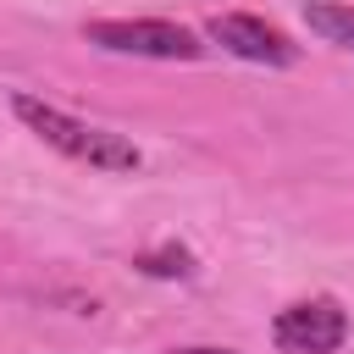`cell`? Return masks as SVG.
Listing matches in <instances>:
<instances>
[{"instance_id":"1","label":"cell","mask_w":354,"mask_h":354,"mask_svg":"<svg viewBox=\"0 0 354 354\" xmlns=\"http://www.w3.org/2000/svg\"><path fill=\"white\" fill-rule=\"evenodd\" d=\"M11 111H17V122L33 138H44L50 149H61V155H72V160H83L94 171H138L144 166V155H138L133 138H122L111 127H94L83 116H66L61 105H50L39 94H11Z\"/></svg>"},{"instance_id":"6","label":"cell","mask_w":354,"mask_h":354,"mask_svg":"<svg viewBox=\"0 0 354 354\" xmlns=\"http://www.w3.org/2000/svg\"><path fill=\"white\" fill-rule=\"evenodd\" d=\"M133 266H138V271H149V277H194V271H199V266H194V254H188L183 243H160V249L138 254Z\"/></svg>"},{"instance_id":"4","label":"cell","mask_w":354,"mask_h":354,"mask_svg":"<svg viewBox=\"0 0 354 354\" xmlns=\"http://www.w3.org/2000/svg\"><path fill=\"white\" fill-rule=\"evenodd\" d=\"M205 33H210L221 50H232V55H243V61H260V66H293V61H299V44H293L282 28H271V22H260V17H243V11L210 17Z\"/></svg>"},{"instance_id":"5","label":"cell","mask_w":354,"mask_h":354,"mask_svg":"<svg viewBox=\"0 0 354 354\" xmlns=\"http://www.w3.org/2000/svg\"><path fill=\"white\" fill-rule=\"evenodd\" d=\"M304 22H310L326 44L354 50V6H343V0H310V6H304Z\"/></svg>"},{"instance_id":"2","label":"cell","mask_w":354,"mask_h":354,"mask_svg":"<svg viewBox=\"0 0 354 354\" xmlns=\"http://www.w3.org/2000/svg\"><path fill=\"white\" fill-rule=\"evenodd\" d=\"M83 33H88V44H100L111 55H144V61H199L205 55L194 28L160 22V17H111V22H88Z\"/></svg>"},{"instance_id":"3","label":"cell","mask_w":354,"mask_h":354,"mask_svg":"<svg viewBox=\"0 0 354 354\" xmlns=\"http://www.w3.org/2000/svg\"><path fill=\"white\" fill-rule=\"evenodd\" d=\"M271 337L288 354H337L343 337H348V315H343L337 299H299V304L277 310Z\"/></svg>"},{"instance_id":"7","label":"cell","mask_w":354,"mask_h":354,"mask_svg":"<svg viewBox=\"0 0 354 354\" xmlns=\"http://www.w3.org/2000/svg\"><path fill=\"white\" fill-rule=\"evenodd\" d=\"M177 354H238V348H216V343H194V348H177Z\"/></svg>"}]
</instances>
